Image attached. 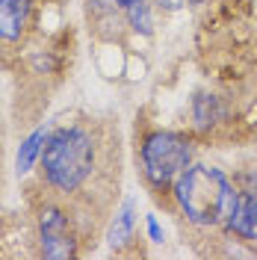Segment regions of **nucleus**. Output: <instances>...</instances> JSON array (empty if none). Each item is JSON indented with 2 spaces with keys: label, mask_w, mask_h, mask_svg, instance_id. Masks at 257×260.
I'll use <instances>...</instances> for the list:
<instances>
[{
  "label": "nucleus",
  "mask_w": 257,
  "mask_h": 260,
  "mask_svg": "<svg viewBox=\"0 0 257 260\" xmlns=\"http://www.w3.org/2000/svg\"><path fill=\"white\" fill-rule=\"evenodd\" d=\"M121 186L118 124L101 113H71L48 127L36 175L21 195H36L62 207L80 234L83 254L95 248L115 213Z\"/></svg>",
  "instance_id": "obj_1"
},
{
  "label": "nucleus",
  "mask_w": 257,
  "mask_h": 260,
  "mask_svg": "<svg viewBox=\"0 0 257 260\" xmlns=\"http://www.w3.org/2000/svg\"><path fill=\"white\" fill-rule=\"evenodd\" d=\"M71 48L74 36L71 30H62L56 36H42L27 56L21 59L12 77H15V110H12V124L18 130H30L42 113L48 110L50 95L62 86L68 65H71Z\"/></svg>",
  "instance_id": "obj_2"
},
{
  "label": "nucleus",
  "mask_w": 257,
  "mask_h": 260,
  "mask_svg": "<svg viewBox=\"0 0 257 260\" xmlns=\"http://www.w3.org/2000/svg\"><path fill=\"white\" fill-rule=\"evenodd\" d=\"M237 201V186L213 166H189L175 183V207L195 228H225Z\"/></svg>",
  "instance_id": "obj_3"
},
{
  "label": "nucleus",
  "mask_w": 257,
  "mask_h": 260,
  "mask_svg": "<svg viewBox=\"0 0 257 260\" xmlns=\"http://www.w3.org/2000/svg\"><path fill=\"white\" fill-rule=\"evenodd\" d=\"M192 154V136H186L180 130H145L142 133V139L136 145V160H139L145 186L151 189L157 201H163V198L175 201V183L189 169Z\"/></svg>",
  "instance_id": "obj_4"
},
{
  "label": "nucleus",
  "mask_w": 257,
  "mask_h": 260,
  "mask_svg": "<svg viewBox=\"0 0 257 260\" xmlns=\"http://www.w3.org/2000/svg\"><path fill=\"white\" fill-rule=\"evenodd\" d=\"M45 6L39 0H0V71L12 74L27 50L45 36Z\"/></svg>",
  "instance_id": "obj_5"
},
{
  "label": "nucleus",
  "mask_w": 257,
  "mask_h": 260,
  "mask_svg": "<svg viewBox=\"0 0 257 260\" xmlns=\"http://www.w3.org/2000/svg\"><path fill=\"white\" fill-rule=\"evenodd\" d=\"M237 201L225 231L237 243H257V172H245L234 180Z\"/></svg>",
  "instance_id": "obj_6"
},
{
  "label": "nucleus",
  "mask_w": 257,
  "mask_h": 260,
  "mask_svg": "<svg viewBox=\"0 0 257 260\" xmlns=\"http://www.w3.org/2000/svg\"><path fill=\"white\" fill-rule=\"evenodd\" d=\"M86 21L89 32L104 42H115L121 36V27H130L118 0H86Z\"/></svg>",
  "instance_id": "obj_7"
},
{
  "label": "nucleus",
  "mask_w": 257,
  "mask_h": 260,
  "mask_svg": "<svg viewBox=\"0 0 257 260\" xmlns=\"http://www.w3.org/2000/svg\"><path fill=\"white\" fill-rule=\"evenodd\" d=\"M107 240H110V248L115 254H124L127 245L136 240V204H133V198H124V204L115 207L113 219L107 225Z\"/></svg>",
  "instance_id": "obj_8"
},
{
  "label": "nucleus",
  "mask_w": 257,
  "mask_h": 260,
  "mask_svg": "<svg viewBox=\"0 0 257 260\" xmlns=\"http://www.w3.org/2000/svg\"><path fill=\"white\" fill-rule=\"evenodd\" d=\"M45 136H48V127H39V130H33L30 136L21 142V151H18V175H27L30 172V166L33 160H39V154H42V145H45Z\"/></svg>",
  "instance_id": "obj_9"
},
{
  "label": "nucleus",
  "mask_w": 257,
  "mask_h": 260,
  "mask_svg": "<svg viewBox=\"0 0 257 260\" xmlns=\"http://www.w3.org/2000/svg\"><path fill=\"white\" fill-rule=\"evenodd\" d=\"M124 15H127V24L139 32H151V9H148V0H118Z\"/></svg>",
  "instance_id": "obj_10"
},
{
  "label": "nucleus",
  "mask_w": 257,
  "mask_h": 260,
  "mask_svg": "<svg viewBox=\"0 0 257 260\" xmlns=\"http://www.w3.org/2000/svg\"><path fill=\"white\" fill-rule=\"evenodd\" d=\"M6 136H9V124H6V113L0 104V186H3V162H6Z\"/></svg>",
  "instance_id": "obj_11"
},
{
  "label": "nucleus",
  "mask_w": 257,
  "mask_h": 260,
  "mask_svg": "<svg viewBox=\"0 0 257 260\" xmlns=\"http://www.w3.org/2000/svg\"><path fill=\"white\" fill-rule=\"evenodd\" d=\"M195 3H201V0H154V6H160L163 12H177V9H186Z\"/></svg>",
  "instance_id": "obj_12"
},
{
  "label": "nucleus",
  "mask_w": 257,
  "mask_h": 260,
  "mask_svg": "<svg viewBox=\"0 0 257 260\" xmlns=\"http://www.w3.org/2000/svg\"><path fill=\"white\" fill-rule=\"evenodd\" d=\"M148 231H151V240H154V243H163V231H160V225H157L154 216H148Z\"/></svg>",
  "instance_id": "obj_13"
},
{
  "label": "nucleus",
  "mask_w": 257,
  "mask_h": 260,
  "mask_svg": "<svg viewBox=\"0 0 257 260\" xmlns=\"http://www.w3.org/2000/svg\"><path fill=\"white\" fill-rule=\"evenodd\" d=\"M39 3H42V6H62L65 0H39Z\"/></svg>",
  "instance_id": "obj_14"
}]
</instances>
